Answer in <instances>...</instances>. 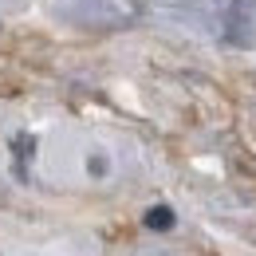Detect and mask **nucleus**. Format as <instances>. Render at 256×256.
Masks as SVG:
<instances>
[{
	"instance_id": "f257e3e1",
	"label": "nucleus",
	"mask_w": 256,
	"mask_h": 256,
	"mask_svg": "<svg viewBox=\"0 0 256 256\" xmlns=\"http://www.w3.org/2000/svg\"><path fill=\"white\" fill-rule=\"evenodd\" d=\"M48 12L71 28L126 32L146 16V4L142 0H48Z\"/></svg>"
},
{
	"instance_id": "f03ea898",
	"label": "nucleus",
	"mask_w": 256,
	"mask_h": 256,
	"mask_svg": "<svg viewBox=\"0 0 256 256\" xmlns=\"http://www.w3.org/2000/svg\"><path fill=\"white\" fill-rule=\"evenodd\" d=\"M221 40L232 48H252L256 44V4L252 0H232L221 16Z\"/></svg>"
},
{
	"instance_id": "7ed1b4c3",
	"label": "nucleus",
	"mask_w": 256,
	"mask_h": 256,
	"mask_svg": "<svg viewBox=\"0 0 256 256\" xmlns=\"http://www.w3.org/2000/svg\"><path fill=\"white\" fill-rule=\"evenodd\" d=\"M170 224H174V213H170L166 205H154V209L146 213V228H158V232H166Z\"/></svg>"
},
{
	"instance_id": "20e7f679",
	"label": "nucleus",
	"mask_w": 256,
	"mask_h": 256,
	"mask_svg": "<svg viewBox=\"0 0 256 256\" xmlns=\"http://www.w3.org/2000/svg\"><path fill=\"white\" fill-rule=\"evenodd\" d=\"M16 154H20V158H32V138H28V134L16 138Z\"/></svg>"
},
{
	"instance_id": "39448f33",
	"label": "nucleus",
	"mask_w": 256,
	"mask_h": 256,
	"mask_svg": "<svg viewBox=\"0 0 256 256\" xmlns=\"http://www.w3.org/2000/svg\"><path fill=\"white\" fill-rule=\"evenodd\" d=\"M91 174H95V178H98V174H106V162H102V158H91Z\"/></svg>"
}]
</instances>
